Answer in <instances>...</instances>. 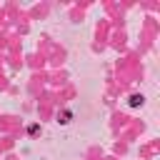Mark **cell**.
I'll return each instance as SVG.
<instances>
[{"label": "cell", "mask_w": 160, "mask_h": 160, "mask_svg": "<svg viewBox=\"0 0 160 160\" xmlns=\"http://www.w3.org/2000/svg\"><path fill=\"white\" fill-rule=\"evenodd\" d=\"M138 105H142V95H132L130 98V108H138Z\"/></svg>", "instance_id": "6da1fadb"}]
</instances>
